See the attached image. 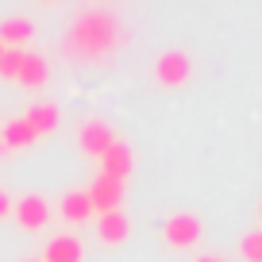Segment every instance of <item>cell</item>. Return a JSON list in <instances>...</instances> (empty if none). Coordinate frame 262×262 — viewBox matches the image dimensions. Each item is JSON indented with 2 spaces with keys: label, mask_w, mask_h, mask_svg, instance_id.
Wrapping results in <instances>:
<instances>
[{
  "label": "cell",
  "mask_w": 262,
  "mask_h": 262,
  "mask_svg": "<svg viewBox=\"0 0 262 262\" xmlns=\"http://www.w3.org/2000/svg\"><path fill=\"white\" fill-rule=\"evenodd\" d=\"M123 47V24L120 16L104 8H89L70 24L66 31V54L77 62H100V58L116 54Z\"/></svg>",
  "instance_id": "1"
},
{
  "label": "cell",
  "mask_w": 262,
  "mask_h": 262,
  "mask_svg": "<svg viewBox=\"0 0 262 262\" xmlns=\"http://www.w3.org/2000/svg\"><path fill=\"white\" fill-rule=\"evenodd\" d=\"M201 231H205V224H201L196 212H173V216H166V224H162V239L173 251H193V247L201 243Z\"/></svg>",
  "instance_id": "2"
},
{
  "label": "cell",
  "mask_w": 262,
  "mask_h": 262,
  "mask_svg": "<svg viewBox=\"0 0 262 262\" xmlns=\"http://www.w3.org/2000/svg\"><path fill=\"white\" fill-rule=\"evenodd\" d=\"M189 77H193V58L185 50H162L155 58V81L162 89H181Z\"/></svg>",
  "instance_id": "3"
},
{
  "label": "cell",
  "mask_w": 262,
  "mask_h": 262,
  "mask_svg": "<svg viewBox=\"0 0 262 262\" xmlns=\"http://www.w3.org/2000/svg\"><path fill=\"white\" fill-rule=\"evenodd\" d=\"M12 216L24 231H42L50 224V201L42 193H24L19 201H12Z\"/></svg>",
  "instance_id": "4"
},
{
  "label": "cell",
  "mask_w": 262,
  "mask_h": 262,
  "mask_svg": "<svg viewBox=\"0 0 262 262\" xmlns=\"http://www.w3.org/2000/svg\"><path fill=\"white\" fill-rule=\"evenodd\" d=\"M116 143V131H112V123H104V120H85L81 127H77V147L85 150L89 158H100L108 147Z\"/></svg>",
  "instance_id": "5"
},
{
  "label": "cell",
  "mask_w": 262,
  "mask_h": 262,
  "mask_svg": "<svg viewBox=\"0 0 262 262\" xmlns=\"http://www.w3.org/2000/svg\"><path fill=\"white\" fill-rule=\"evenodd\" d=\"M85 193H89V201H93V212L104 216V212H116V208H120L123 181H112V178H104V173H97V181H93Z\"/></svg>",
  "instance_id": "6"
},
{
  "label": "cell",
  "mask_w": 262,
  "mask_h": 262,
  "mask_svg": "<svg viewBox=\"0 0 262 262\" xmlns=\"http://www.w3.org/2000/svg\"><path fill=\"white\" fill-rule=\"evenodd\" d=\"M97 162H100V173L112 178V181H123L131 170H135V155H131V147H127V143H120V139H116Z\"/></svg>",
  "instance_id": "7"
},
{
  "label": "cell",
  "mask_w": 262,
  "mask_h": 262,
  "mask_svg": "<svg viewBox=\"0 0 262 262\" xmlns=\"http://www.w3.org/2000/svg\"><path fill=\"white\" fill-rule=\"evenodd\" d=\"M35 35V24L27 16H4L0 19V47L4 50H24Z\"/></svg>",
  "instance_id": "8"
},
{
  "label": "cell",
  "mask_w": 262,
  "mask_h": 262,
  "mask_svg": "<svg viewBox=\"0 0 262 262\" xmlns=\"http://www.w3.org/2000/svg\"><path fill=\"white\" fill-rule=\"evenodd\" d=\"M24 120L31 123V131L42 139V135H54V131L62 127V108L50 104V100H39V104H31V108L24 112Z\"/></svg>",
  "instance_id": "9"
},
{
  "label": "cell",
  "mask_w": 262,
  "mask_h": 262,
  "mask_svg": "<svg viewBox=\"0 0 262 262\" xmlns=\"http://www.w3.org/2000/svg\"><path fill=\"white\" fill-rule=\"evenodd\" d=\"M58 212H62L66 224H74V228H77V224L97 220V212H93V201H89V193H85V189H70V193L62 196Z\"/></svg>",
  "instance_id": "10"
},
{
  "label": "cell",
  "mask_w": 262,
  "mask_h": 262,
  "mask_svg": "<svg viewBox=\"0 0 262 262\" xmlns=\"http://www.w3.org/2000/svg\"><path fill=\"white\" fill-rule=\"evenodd\" d=\"M127 235H131V220L116 208V212H104V216H97V239L104 247H120V243H127Z\"/></svg>",
  "instance_id": "11"
},
{
  "label": "cell",
  "mask_w": 262,
  "mask_h": 262,
  "mask_svg": "<svg viewBox=\"0 0 262 262\" xmlns=\"http://www.w3.org/2000/svg\"><path fill=\"white\" fill-rule=\"evenodd\" d=\"M0 143H4V147H8V155H12V150H27V147H35V143H39V135L31 131V123H27L24 116H16V120L0 123Z\"/></svg>",
  "instance_id": "12"
},
{
  "label": "cell",
  "mask_w": 262,
  "mask_h": 262,
  "mask_svg": "<svg viewBox=\"0 0 262 262\" xmlns=\"http://www.w3.org/2000/svg\"><path fill=\"white\" fill-rule=\"evenodd\" d=\"M81 258H85V247L74 235H54L42 247V262H81Z\"/></svg>",
  "instance_id": "13"
},
{
  "label": "cell",
  "mask_w": 262,
  "mask_h": 262,
  "mask_svg": "<svg viewBox=\"0 0 262 262\" xmlns=\"http://www.w3.org/2000/svg\"><path fill=\"white\" fill-rule=\"evenodd\" d=\"M47 81H50V66H47V58L27 54V58H24V66H19L16 85H24V89H42Z\"/></svg>",
  "instance_id": "14"
},
{
  "label": "cell",
  "mask_w": 262,
  "mask_h": 262,
  "mask_svg": "<svg viewBox=\"0 0 262 262\" xmlns=\"http://www.w3.org/2000/svg\"><path fill=\"white\" fill-rule=\"evenodd\" d=\"M239 254H243V262H262V228L247 231V235L239 239Z\"/></svg>",
  "instance_id": "15"
},
{
  "label": "cell",
  "mask_w": 262,
  "mask_h": 262,
  "mask_svg": "<svg viewBox=\"0 0 262 262\" xmlns=\"http://www.w3.org/2000/svg\"><path fill=\"white\" fill-rule=\"evenodd\" d=\"M24 58H27V50H4V58H0V77H4V81H16Z\"/></svg>",
  "instance_id": "16"
},
{
  "label": "cell",
  "mask_w": 262,
  "mask_h": 262,
  "mask_svg": "<svg viewBox=\"0 0 262 262\" xmlns=\"http://www.w3.org/2000/svg\"><path fill=\"white\" fill-rule=\"evenodd\" d=\"M4 216H12V196H8V189H0V220Z\"/></svg>",
  "instance_id": "17"
},
{
  "label": "cell",
  "mask_w": 262,
  "mask_h": 262,
  "mask_svg": "<svg viewBox=\"0 0 262 262\" xmlns=\"http://www.w3.org/2000/svg\"><path fill=\"white\" fill-rule=\"evenodd\" d=\"M196 262H228V258H220V254H201Z\"/></svg>",
  "instance_id": "18"
},
{
  "label": "cell",
  "mask_w": 262,
  "mask_h": 262,
  "mask_svg": "<svg viewBox=\"0 0 262 262\" xmlns=\"http://www.w3.org/2000/svg\"><path fill=\"white\" fill-rule=\"evenodd\" d=\"M0 158H8V147H4V143H0Z\"/></svg>",
  "instance_id": "19"
},
{
  "label": "cell",
  "mask_w": 262,
  "mask_h": 262,
  "mask_svg": "<svg viewBox=\"0 0 262 262\" xmlns=\"http://www.w3.org/2000/svg\"><path fill=\"white\" fill-rule=\"evenodd\" d=\"M42 4H54V0H42Z\"/></svg>",
  "instance_id": "20"
},
{
  "label": "cell",
  "mask_w": 262,
  "mask_h": 262,
  "mask_svg": "<svg viewBox=\"0 0 262 262\" xmlns=\"http://www.w3.org/2000/svg\"><path fill=\"white\" fill-rule=\"evenodd\" d=\"M0 58H4V47H0Z\"/></svg>",
  "instance_id": "21"
},
{
  "label": "cell",
  "mask_w": 262,
  "mask_h": 262,
  "mask_svg": "<svg viewBox=\"0 0 262 262\" xmlns=\"http://www.w3.org/2000/svg\"><path fill=\"white\" fill-rule=\"evenodd\" d=\"M258 216H262V205H258Z\"/></svg>",
  "instance_id": "22"
},
{
  "label": "cell",
  "mask_w": 262,
  "mask_h": 262,
  "mask_svg": "<svg viewBox=\"0 0 262 262\" xmlns=\"http://www.w3.org/2000/svg\"><path fill=\"white\" fill-rule=\"evenodd\" d=\"M31 262H35V258H31Z\"/></svg>",
  "instance_id": "23"
}]
</instances>
